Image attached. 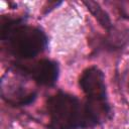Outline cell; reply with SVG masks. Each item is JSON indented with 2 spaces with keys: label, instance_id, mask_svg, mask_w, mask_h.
<instances>
[{
  "label": "cell",
  "instance_id": "cell-1",
  "mask_svg": "<svg viewBox=\"0 0 129 129\" xmlns=\"http://www.w3.org/2000/svg\"><path fill=\"white\" fill-rule=\"evenodd\" d=\"M0 34L8 51L21 60L36 57L47 46V37L43 30L19 18H2Z\"/></svg>",
  "mask_w": 129,
  "mask_h": 129
},
{
  "label": "cell",
  "instance_id": "cell-2",
  "mask_svg": "<svg viewBox=\"0 0 129 129\" xmlns=\"http://www.w3.org/2000/svg\"><path fill=\"white\" fill-rule=\"evenodd\" d=\"M79 85L86 97L84 104L91 128L110 119L112 110L108 102L104 73L96 66L89 67L80 76Z\"/></svg>",
  "mask_w": 129,
  "mask_h": 129
},
{
  "label": "cell",
  "instance_id": "cell-3",
  "mask_svg": "<svg viewBox=\"0 0 129 129\" xmlns=\"http://www.w3.org/2000/svg\"><path fill=\"white\" fill-rule=\"evenodd\" d=\"M48 127L50 129L91 128L84 102L76 96L59 91L46 102Z\"/></svg>",
  "mask_w": 129,
  "mask_h": 129
},
{
  "label": "cell",
  "instance_id": "cell-4",
  "mask_svg": "<svg viewBox=\"0 0 129 129\" xmlns=\"http://www.w3.org/2000/svg\"><path fill=\"white\" fill-rule=\"evenodd\" d=\"M15 72L21 76L32 79L41 86L50 87L55 84L59 74V68L56 61L41 58L33 62H15Z\"/></svg>",
  "mask_w": 129,
  "mask_h": 129
},
{
  "label": "cell",
  "instance_id": "cell-5",
  "mask_svg": "<svg viewBox=\"0 0 129 129\" xmlns=\"http://www.w3.org/2000/svg\"><path fill=\"white\" fill-rule=\"evenodd\" d=\"M84 4L87 6L88 10L91 12V14L96 18V20L99 22V24L108 31L114 28V25L111 21V18L109 14L101 7V5L94 1H87L84 2Z\"/></svg>",
  "mask_w": 129,
  "mask_h": 129
}]
</instances>
